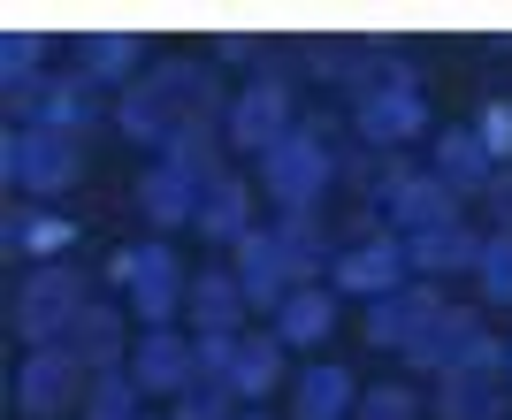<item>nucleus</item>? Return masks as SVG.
<instances>
[{"instance_id": "1", "label": "nucleus", "mask_w": 512, "mask_h": 420, "mask_svg": "<svg viewBox=\"0 0 512 420\" xmlns=\"http://www.w3.org/2000/svg\"><path fill=\"white\" fill-rule=\"evenodd\" d=\"M184 123H230L222 69L199 62V54H169V62H153L146 77L115 100V130L138 138V146H169Z\"/></svg>"}, {"instance_id": "2", "label": "nucleus", "mask_w": 512, "mask_h": 420, "mask_svg": "<svg viewBox=\"0 0 512 420\" xmlns=\"http://www.w3.org/2000/svg\"><path fill=\"white\" fill-rule=\"evenodd\" d=\"M107 291H123V298H130L138 329H176V314H184L192 283L176 275L169 237H138V245H123L115 260H107Z\"/></svg>"}, {"instance_id": "3", "label": "nucleus", "mask_w": 512, "mask_h": 420, "mask_svg": "<svg viewBox=\"0 0 512 420\" xmlns=\"http://www.w3.org/2000/svg\"><path fill=\"white\" fill-rule=\"evenodd\" d=\"M92 306V283L85 268H69V260H46V268H31L16 283V298H8V329L39 352V344H62V329Z\"/></svg>"}, {"instance_id": "4", "label": "nucleus", "mask_w": 512, "mask_h": 420, "mask_svg": "<svg viewBox=\"0 0 512 420\" xmlns=\"http://www.w3.org/2000/svg\"><path fill=\"white\" fill-rule=\"evenodd\" d=\"M337 184V153H329V138H314V130H291L283 146L260 153V191L276 199V214H299V207H321V191Z\"/></svg>"}, {"instance_id": "5", "label": "nucleus", "mask_w": 512, "mask_h": 420, "mask_svg": "<svg viewBox=\"0 0 512 420\" xmlns=\"http://www.w3.org/2000/svg\"><path fill=\"white\" fill-rule=\"evenodd\" d=\"M0 176H8L16 191H31V199H54V191H69L77 176H85V146H77V138H54V130L16 123L8 138H0Z\"/></svg>"}, {"instance_id": "6", "label": "nucleus", "mask_w": 512, "mask_h": 420, "mask_svg": "<svg viewBox=\"0 0 512 420\" xmlns=\"http://www.w3.org/2000/svg\"><path fill=\"white\" fill-rule=\"evenodd\" d=\"M16 100H23V123L31 130H54V138H77V146L107 123L100 84H85L77 69H69V77H39L31 92H16Z\"/></svg>"}, {"instance_id": "7", "label": "nucleus", "mask_w": 512, "mask_h": 420, "mask_svg": "<svg viewBox=\"0 0 512 420\" xmlns=\"http://www.w3.org/2000/svg\"><path fill=\"white\" fill-rule=\"evenodd\" d=\"M383 214H390V237H421V230H444L459 222V191L436 176V168H406L383 184Z\"/></svg>"}, {"instance_id": "8", "label": "nucleus", "mask_w": 512, "mask_h": 420, "mask_svg": "<svg viewBox=\"0 0 512 420\" xmlns=\"http://www.w3.org/2000/svg\"><path fill=\"white\" fill-rule=\"evenodd\" d=\"M413 283V260H406V237H360L352 252L329 260V291L337 298H390Z\"/></svg>"}, {"instance_id": "9", "label": "nucleus", "mask_w": 512, "mask_h": 420, "mask_svg": "<svg viewBox=\"0 0 512 420\" xmlns=\"http://www.w3.org/2000/svg\"><path fill=\"white\" fill-rule=\"evenodd\" d=\"M230 252H237L230 268H237V283H245V306L276 321V314H283V298L299 291V275H291V252H283V237H276V230H260V222H253V230L237 237Z\"/></svg>"}, {"instance_id": "10", "label": "nucleus", "mask_w": 512, "mask_h": 420, "mask_svg": "<svg viewBox=\"0 0 512 420\" xmlns=\"http://www.w3.org/2000/svg\"><path fill=\"white\" fill-rule=\"evenodd\" d=\"M77 398H85V367H77L62 344H39V352L16 367V413L23 420H62Z\"/></svg>"}, {"instance_id": "11", "label": "nucleus", "mask_w": 512, "mask_h": 420, "mask_svg": "<svg viewBox=\"0 0 512 420\" xmlns=\"http://www.w3.org/2000/svg\"><path fill=\"white\" fill-rule=\"evenodd\" d=\"M291 84L283 77H253L245 92H230V146L237 153H268L291 138Z\"/></svg>"}, {"instance_id": "12", "label": "nucleus", "mask_w": 512, "mask_h": 420, "mask_svg": "<svg viewBox=\"0 0 512 420\" xmlns=\"http://www.w3.org/2000/svg\"><path fill=\"white\" fill-rule=\"evenodd\" d=\"M123 367L138 375L146 398H184V390L199 382V359H192V336H184V329H146L138 344H130Z\"/></svg>"}, {"instance_id": "13", "label": "nucleus", "mask_w": 512, "mask_h": 420, "mask_svg": "<svg viewBox=\"0 0 512 420\" xmlns=\"http://www.w3.org/2000/svg\"><path fill=\"white\" fill-rule=\"evenodd\" d=\"M444 306H451V298L436 291L428 275H421V283H406V291H390V298H367V344H375V352H406Z\"/></svg>"}, {"instance_id": "14", "label": "nucleus", "mask_w": 512, "mask_h": 420, "mask_svg": "<svg viewBox=\"0 0 512 420\" xmlns=\"http://www.w3.org/2000/svg\"><path fill=\"white\" fill-rule=\"evenodd\" d=\"M352 130L367 146H413V138H428V100L413 84H383V92L352 100Z\"/></svg>"}, {"instance_id": "15", "label": "nucleus", "mask_w": 512, "mask_h": 420, "mask_svg": "<svg viewBox=\"0 0 512 420\" xmlns=\"http://www.w3.org/2000/svg\"><path fill=\"white\" fill-rule=\"evenodd\" d=\"M62 352L77 359V367H92V375L123 367V359H130V344H123V306H115V298H92L85 314L62 329Z\"/></svg>"}, {"instance_id": "16", "label": "nucleus", "mask_w": 512, "mask_h": 420, "mask_svg": "<svg viewBox=\"0 0 512 420\" xmlns=\"http://www.w3.org/2000/svg\"><path fill=\"white\" fill-rule=\"evenodd\" d=\"M474 336H482V306L467 298V306H444V314L428 321V329L413 336L398 359H406V367H421V375H451V367H459V352H467Z\"/></svg>"}, {"instance_id": "17", "label": "nucleus", "mask_w": 512, "mask_h": 420, "mask_svg": "<svg viewBox=\"0 0 512 420\" xmlns=\"http://www.w3.org/2000/svg\"><path fill=\"white\" fill-rule=\"evenodd\" d=\"M352 413H360V382H352L344 359L299 367V382H291V420H352Z\"/></svg>"}, {"instance_id": "18", "label": "nucleus", "mask_w": 512, "mask_h": 420, "mask_svg": "<svg viewBox=\"0 0 512 420\" xmlns=\"http://www.w3.org/2000/svg\"><path fill=\"white\" fill-rule=\"evenodd\" d=\"M245 314H253V306H245V283H237V268L192 275V298H184V321H192V336H245V329H237Z\"/></svg>"}, {"instance_id": "19", "label": "nucleus", "mask_w": 512, "mask_h": 420, "mask_svg": "<svg viewBox=\"0 0 512 420\" xmlns=\"http://www.w3.org/2000/svg\"><path fill=\"white\" fill-rule=\"evenodd\" d=\"M199 199H207V191H199L192 176H176L169 161H153L146 176H138V207H146L153 230H192V222H199Z\"/></svg>"}, {"instance_id": "20", "label": "nucleus", "mask_w": 512, "mask_h": 420, "mask_svg": "<svg viewBox=\"0 0 512 420\" xmlns=\"http://www.w3.org/2000/svg\"><path fill=\"white\" fill-rule=\"evenodd\" d=\"M276 336L291 344V352H321V344L337 336V291H329V283L291 291V298H283V314H276Z\"/></svg>"}, {"instance_id": "21", "label": "nucleus", "mask_w": 512, "mask_h": 420, "mask_svg": "<svg viewBox=\"0 0 512 420\" xmlns=\"http://www.w3.org/2000/svg\"><path fill=\"white\" fill-rule=\"evenodd\" d=\"M436 176H444L459 199H467V191H490V184H497V161H490V146L474 138V123L436 130Z\"/></svg>"}, {"instance_id": "22", "label": "nucleus", "mask_w": 512, "mask_h": 420, "mask_svg": "<svg viewBox=\"0 0 512 420\" xmlns=\"http://www.w3.org/2000/svg\"><path fill=\"white\" fill-rule=\"evenodd\" d=\"M436 420H512L505 375H444L436 382Z\"/></svg>"}, {"instance_id": "23", "label": "nucleus", "mask_w": 512, "mask_h": 420, "mask_svg": "<svg viewBox=\"0 0 512 420\" xmlns=\"http://www.w3.org/2000/svg\"><path fill=\"white\" fill-rule=\"evenodd\" d=\"M283 352H291V344L276 336V321H268V329H245V336H237V367H230V390H237L245 405H260L268 390H276V375H283Z\"/></svg>"}, {"instance_id": "24", "label": "nucleus", "mask_w": 512, "mask_h": 420, "mask_svg": "<svg viewBox=\"0 0 512 420\" xmlns=\"http://www.w3.org/2000/svg\"><path fill=\"white\" fill-rule=\"evenodd\" d=\"M138 54H146V39H130V31H92L85 46H77V77L85 84H138L146 69H138Z\"/></svg>"}, {"instance_id": "25", "label": "nucleus", "mask_w": 512, "mask_h": 420, "mask_svg": "<svg viewBox=\"0 0 512 420\" xmlns=\"http://www.w3.org/2000/svg\"><path fill=\"white\" fill-rule=\"evenodd\" d=\"M482 245H490V237H474L467 222H444V230L406 237V260H413V275H451V268H474Z\"/></svg>"}, {"instance_id": "26", "label": "nucleus", "mask_w": 512, "mask_h": 420, "mask_svg": "<svg viewBox=\"0 0 512 420\" xmlns=\"http://www.w3.org/2000/svg\"><path fill=\"white\" fill-rule=\"evenodd\" d=\"M207 245H237V237L253 230V184L245 176H222V184L199 199V222H192Z\"/></svg>"}, {"instance_id": "27", "label": "nucleus", "mask_w": 512, "mask_h": 420, "mask_svg": "<svg viewBox=\"0 0 512 420\" xmlns=\"http://www.w3.org/2000/svg\"><path fill=\"white\" fill-rule=\"evenodd\" d=\"M276 237L283 252H291V275H299V291L314 283V275H329V222H321V207H299V214H276Z\"/></svg>"}, {"instance_id": "28", "label": "nucleus", "mask_w": 512, "mask_h": 420, "mask_svg": "<svg viewBox=\"0 0 512 420\" xmlns=\"http://www.w3.org/2000/svg\"><path fill=\"white\" fill-rule=\"evenodd\" d=\"M77 222H69V214H46V207H23V214H8V245L23 252V260H31V268H46V260H62L69 245H77Z\"/></svg>"}, {"instance_id": "29", "label": "nucleus", "mask_w": 512, "mask_h": 420, "mask_svg": "<svg viewBox=\"0 0 512 420\" xmlns=\"http://www.w3.org/2000/svg\"><path fill=\"white\" fill-rule=\"evenodd\" d=\"M138 405H146V390H138L130 367H107V375H92V390H85V420H146Z\"/></svg>"}, {"instance_id": "30", "label": "nucleus", "mask_w": 512, "mask_h": 420, "mask_svg": "<svg viewBox=\"0 0 512 420\" xmlns=\"http://www.w3.org/2000/svg\"><path fill=\"white\" fill-rule=\"evenodd\" d=\"M245 398H237L230 382H192L184 398H169V420H237Z\"/></svg>"}, {"instance_id": "31", "label": "nucleus", "mask_w": 512, "mask_h": 420, "mask_svg": "<svg viewBox=\"0 0 512 420\" xmlns=\"http://www.w3.org/2000/svg\"><path fill=\"white\" fill-rule=\"evenodd\" d=\"M474 283H482V298H490V306H512V237H490V245H482Z\"/></svg>"}, {"instance_id": "32", "label": "nucleus", "mask_w": 512, "mask_h": 420, "mask_svg": "<svg viewBox=\"0 0 512 420\" xmlns=\"http://www.w3.org/2000/svg\"><path fill=\"white\" fill-rule=\"evenodd\" d=\"M352 420H421V398L406 382H375V390H360V413Z\"/></svg>"}, {"instance_id": "33", "label": "nucleus", "mask_w": 512, "mask_h": 420, "mask_svg": "<svg viewBox=\"0 0 512 420\" xmlns=\"http://www.w3.org/2000/svg\"><path fill=\"white\" fill-rule=\"evenodd\" d=\"M39 54H46L39 31H16V39L0 46V77L16 84V92H31V84H39Z\"/></svg>"}, {"instance_id": "34", "label": "nucleus", "mask_w": 512, "mask_h": 420, "mask_svg": "<svg viewBox=\"0 0 512 420\" xmlns=\"http://www.w3.org/2000/svg\"><path fill=\"white\" fill-rule=\"evenodd\" d=\"M474 138L490 146V161H512V100H490L474 115Z\"/></svg>"}, {"instance_id": "35", "label": "nucleus", "mask_w": 512, "mask_h": 420, "mask_svg": "<svg viewBox=\"0 0 512 420\" xmlns=\"http://www.w3.org/2000/svg\"><path fill=\"white\" fill-rule=\"evenodd\" d=\"M192 359H199V382H230L237 336H192Z\"/></svg>"}, {"instance_id": "36", "label": "nucleus", "mask_w": 512, "mask_h": 420, "mask_svg": "<svg viewBox=\"0 0 512 420\" xmlns=\"http://www.w3.org/2000/svg\"><path fill=\"white\" fill-rule=\"evenodd\" d=\"M451 375H505V344H497L490 329L474 336L467 352H459V367H451Z\"/></svg>"}, {"instance_id": "37", "label": "nucleus", "mask_w": 512, "mask_h": 420, "mask_svg": "<svg viewBox=\"0 0 512 420\" xmlns=\"http://www.w3.org/2000/svg\"><path fill=\"white\" fill-rule=\"evenodd\" d=\"M482 199H490V214H497V237H512V176H497Z\"/></svg>"}, {"instance_id": "38", "label": "nucleus", "mask_w": 512, "mask_h": 420, "mask_svg": "<svg viewBox=\"0 0 512 420\" xmlns=\"http://www.w3.org/2000/svg\"><path fill=\"white\" fill-rule=\"evenodd\" d=\"M237 420H276V413H260V405H245V413H237Z\"/></svg>"}, {"instance_id": "39", "label": "nucleus", "mask_w": 512, "mask_h": 420, "mask_svg": "<svg viewBox=\"0 0 512 420\" xmlns=\"http://www.w3.org/2000/svg\"><path fill=\"white\" fill-rule=\"evenodd\" d=\"M505 382H512V344H505Z\"/></svg>"}]
</instances>
